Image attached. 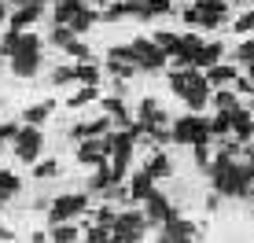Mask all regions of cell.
Returning <instances> with one entry per match:
<instances>
[{
  "label": "cell",
  "mask_w": 254,
  "mask_h": 243,
  "mask_svg": "<svg viewBox=\"0 0 254 243\" xmlns=\"http://www.w3.org/2000/svg\"><path fill=\"white\" fill-rule=\"evenodd\" d=\"M206 173H210V184L214 192L221 195H232V199H251L254 195V170L247 162H236V155H217V159L206 162Z\"/></svg>",
  "instance_id": "6da1fadb"
},
{
  "label": "cell",
  "mask_w": 254,
  "mask_h": 243,
  "mask_svg": "<svg viewBox=\"0 0 254 243\" xmlns=\"http://www.w3.org/2000/svg\"><path fill=\"white\" fill-rule=\"evenodd\" d=\"M170 89L177 92V96L185 100L191 111H203L206 103H210V81H206L203 70H195V66L173 70V74H170Z\"/></svg>",
  "instance_id": "7a4b0ae2"
},
{
  "label": "cell",
  "mask_w": 254,
  "mask_h": 243,
  "mask_svg": "<svg viewBox=\"0 0 254 243\" xmlns=\"http://www.w3.org/2000/svg\"><path fill=\"white\" fill-rule=\"evenodd\" d=\"M11 74L15 77H33L41 70V37L37 33H19V45L11 56Z\"/></svg>",
  "instance_id": "3957f363"
},
{
  "label": "cell",
  "mask_w": 254,
  "mask_h": 243,
  "mask_svg": "<svg viewBox=\"0 0 254 243\" xmlns=\"http://www.w3.org/2000/svg\"><path fill=\"white\" fill-rule=\"evenodd\" d=\"M56 22L70 26L74 33H85L89 26L100 22V11H92L85 0H59V4H56Z\"/></svg>",
  "instance_id": "277c9868"
},
{
  "label": "cell",
  "mask_w": 254,
  "mask_h": 243,
  "mask_svg": "<svg viewBox=\"0 0 254 243\" xmlns=\"http://www.w3.org/2000/svg\"><path fill=\"white\" fill-rule=\"evenodd\" d=\"M225 19H229V4H225V0H195V4L185 11V22L206 26V30L225 26Z\"/></svg>",
  "instance_id": "5b68a950"
},
{
  "label": "cell",
  "mask_w": 254,
  "mask_h": 243,
  "mask_svg": "<svg viewBox=\"0 0 254 243\" xmlns=\"http://www.w3.org/2000/svg\"><path fill=\"white\" fill-rule=\"evenodd\" d=\"M147 229V218L140 210H126V214H115V221H111V240L115 243H136L144 236Z\"/></svg>",
  "instance_id": "8992f818"
},
{
  "label": "cell",
  "mask_w": 254,
  "mask_h": 243,
  "mask_svg": "<svg viewBox=\"0 0 254 243\" xmlns=\"http://www.w3.org/2000/svg\"><path fill=\"white\" fill-rule=\"evenodd\" d=\"M170 136L177 144H203V140H210V122L203 115H185V118L173 122Z\"/></svg>",
  "instance_id": "52a82bcc"
},
{
  "label": "cell",
  "mask_w": 254,
  "mask_h": 243,
  "mask_svg": "<svg viewBox=\"0 0 254 243\" xmlns=\"http://www.w3.org/2000/svg\"><path fill=\"white\" fill-rule=\"evenodd\" d=\"M129 52H133L136 70H162V66L170 63V56L155 45V37H151V41H147V37H136L133 45H129Z\"/></svg>",
  "instance_id": "ba28073f"
},
{
  "label": "cell",
  "mask_w": 254,
  "mask_h": 243,
  "mask_svg": "<svg viewBox=\"0 0 254 243\" xmlns=\"http://www.w3.org/2000/svg\"><path fill=\"white\" fill-rule=\"evenodd\" d=\"M85 210H89V195H81V192L59 195V199L48 203V221L59 225V221H70V218H77V214H85Z\"/></svg>",
  "instance_id": "9c48e42d"
},
{
  "label": "cell",
  "mask_w": 254,
  "mask_h": 243,
  "mask_svg": "<svg viewBox=\"0 0 254 243\" xmlns=\"http://www.w3.org/2000/svg\"><path fill=\"white\" fill-rule=\"evenodd\" d=\"M15 155H19V162H37L41 147H45V136H41L37 125H19V133H15Z\"/></svg>",
  "instance_id": "30bf717a"
},
{
  "label": "cell",
  "mask_w": 254,
  "mask_h": 243,
  "mask_svg": "<svg viewBox=\"0 0 254 243\" xmlns=\"http://www.w3.org/2000/svg\"><path fill=\"white\" fill-rule=\"evenodd\" d=\"M107 159H111L107 136H85V144H77V162H85V166H100Z\"/></svg>",
  "instance_id": "8fae6325"
},
{
  "label": "cell",
  "mask_w": 254,
  "mask_h": 243,
  "mask_svg": "<svg viewBox=\"0 0 254 243\" xmlns=\"http://www.w3.org/2000/svg\"><path fill=\"white\" fill-rule=\"evenodd\" d=\"M199 236H203V232H199L191 221L177 218V214H173L170 221H162V232H159L162 243H188V240H199Z\"/></svg>",
  "instance_id": "7c38bea8"
},
{
  "label": "cell",
  "mask_w": 254,
  "mask_h": 243,
  "mask_svg": "<svg viewBox=\"0 0 254 243\" xmlns=\"http://www.w3.org/2000/svg\"><path fill=\"white\" fill-rule=\"evenodd\" d=\"M144 203H147V214H144V218L151 221V225H162V221H170L173 214H177V210L170 206V199H166L162 192H155V188L147 192V199H144Z\"/></svg>",
  "instance_id": "4fadbf2b"
},
{
  "label": "cell",
  "mask_w": 254,
  "mask_h": 243,
  "mask_svg": "<svg viewBox=\"0 0 254 243\" xmlns=\"http://www.w3.org/2000/svg\"><path fill=\"white\" fill-rule=\"evenodd\" d=\"M229 122H232V133H236V140H240V144H247L254 136V118H251L247 107H232L229 111Z\"/></svg>",
  "instance_id": "5bb4252c"
},
{
  "label": "cell",
  "mask_w": 254,
  "mask_h": 243,
  "mask_svg": "<svg viewBox=\"0 0 254 243\" xmlns=\"http://www.w3.org/2000/svg\"><path fill=\"white\" fill-rule=\"evenodd\" d=\"M111 133V118H96V122H77L74 129H70V136L74 140H85V136H107Z\"/></svg>",
  "instance_id": "9a60e30c"
},
{
  "label": "cell",
  "mask_w": 254,
  "mask_h": 243,
  "mask_svg": "<svg viewBox=\"0 0 254 243\" xmlns=\"http://www.w3.org/2000/svg\"><path fill=\"white\" fill-rule=\"evenodd\" d=\"M151 188H155V177H151V173H147V170L133 173V181H129V195H133V203H144Z\"/></svg>",
  "instance_id": "2e32d148"
},
{
  "label": "cell",
  "mask_w": 254,
  "mask_h": 243,
  "mask_svg": "<svg viewBox=\"0 0 254 243\" xmlns=\"http://www.w3.org/2000/svg\"><path fill=\"white\" fill-rule=\"evenodd\" d=\"M103 111L111 115V125H118V129H133L136 125V122L129 118V111H126L122 100H103Z\"/></svg>",
  "instance_id": "e0dca14e"
},
{
  "label": "cell",
  "mask_w": 254,
  "mask_h": 243,
  "mask_svg": "<svg viewBox=\"0 0 254 243\" xmlns=\"http://www.w3.org/2000/svg\"><path fill=\"white\" fill-rule=\"evenodd\" d=\"M41 7H45V4H19V11L11 15V30H26L30 22H37L41 19Z\"/></svg>",
  "instance_id": "ac0fdd59"
},
{
  "label": "cell",
  "mask_w": 254,
  "mask_h": 243,
  "mask_svg": "<svg viewBox=\"0 0 254 243\" xmlns=\"http://www.w3.org/2000/svg\"><path fill=\"white\" fill-rule=\"evenodd\" d=\"M221 56H225V48L217 45V41H214V45H203L195 52V63H191V66H195V70H206V66H214Z\"/></svg>",
  "instance_id": "d6986e66"
},
{
  "label": "cell",
  "mask_w": 254,
  "mask_h": 243,
  "mask_svg": "<svg viewBox=\"0 0 254 243\" xmlns=\"http://www.w3.org/2000/svg\"><path fill=\"white\" fill-rule=\"evenodd\" d=\"M48 240H56V243H74V240H81V229H74L70 221H59V225H52Z\"/></svg>",
  "instance_id": "ffe728a7"
},
{
  "label": "cell",
  "mask_w": 254,
  "mask_h": 243,
  "mask_svg": "<svg viewBox=\"0 0 254 243\" xmlns=\"http://www.w3.org/2000/svg\"><path fill=\"white\" fill-rule=\"evenodd\" d=\"M236 66H221V63H214V66H206V81L210 85H229V81H236Z\"/></svg>",
  "instance_id": "44dd1931"
},
{
  "label": "cell",
  "mask_w": 254,
  "mask_h": 243,
  "mask_svg": "<svg viewBox=\"0 0 254 243\" xmlns=\"http://www.w3.org/2000/svg\"><path fill=\"white\" fill-rule=\"evenodd\" d=\"M107 184H115V173H111L107 162H100V166H96V173L89 177V192H103Z\"/></svg>",
  "instance_id": "7402d4cb"
},
{
  "label": "cell",
  "mask_w": 254,
  "mask_h": 243,
  "mask_svg": "<svg viewBox=\"0 0 254 243\" xmlns=\"http://www.w3.org/2000/svg\"><path fill=\"white\" fill-rule=\"evenodd\" d=\"M147 173H151V177L155 181H162V177H170V173H173V166H170V155H166V151H159V155H155V159L151 162H147V166H144Z\"/></svg>",
  "instance_id": "603a6c76"
},
{
  "label": "cell",
  "mask_w": 254,
  "mask_h": 243,
  "mask_svg": "<svg viewBox=\"0 0 254 243\" xmlns=\"http://www.w3.org/2000/svg\"><path fill=\"white\" fill-rule=\"evenodd\" d=\"M74 74H77V81H85V85H100V66H96L92 59H81V63L74 66Z\"/></svg>",
  "instance_id": "cb8c5ba5"
},
{
  "label": "cell",
  "mask_w": 254,
  "mask_h": 243,
  "mask_svg": "<svg viewBox=\"0 0 254 243\" xmlns=\"http://www.w3.org/2000/svg\"><path fill=\"white\" fill-rule=\"evenodd\" d=\"M11 195H19V177L7 170H0V203H7Z\"/></svg>",
  "instance_id": "d4e9b609"
},
{
  "label": "cell",
  "mask_w": 254,
  "mask_h": 243,
  "mask_svg": "<svg viewBox=\"0 0 254 243\" xmlns=\"http://www.w3.org/2000/svg\"><path fill=\"white\" fill-rule=\"evenodd\" d=\"M74 41H77V33L74 30H70V26H59L56 22V30H52V45H56V48H70V45H74Z\"/></svg>",
  "instance_id": "484cf974"
},
{
  "label": "cell",
  "mask_w": 254,
  "mask_h": 243,
  "mask_svg": "<svg viewBox=\"0 0 254 243\" xmlns=\"http://www.w3.org/2000/svg\"><path fill=\"white\" fill-rule=\"evenodd\" d=\"M92 100H100V89H96V85H81V89L70 96V107H85V103H92Z\"/></svg>",
  "instance_id": "4316f807"
},
{
  "label": "cell",
  "mask_w": 254,
  "mask_h": 243,
  "mask_svg": "<svg viewBox=\"0 0 254 243\" xmlns=\"http://www.w3.org/2000/svg\"><path fill=\"white\" fill-rule=\"evenodd\" d=\"M210 103H214L217 111H232V107H240V100H236V92H232V89H225V92H210Z\"/></svg>",
  "instance_id": "83f0119b"
},
{
  "label": "cell",
  "mask_w": 254,
  "mask_h": 243,
  "mask_svg": "<svg viewBox=\"0 0 254 243\" xmlns=\"http://www.w3.org/2000/svg\"><path fill=\"white\" fill-rule=\"evenodd\" d=\"M48 115H52V103H37V107H30V111L22 115V122H26V125H41Z\"/></svg>",
  "instance_id": "f1b7e54d"
},
{
  "label": "cell",
  "mask_w": 254,
  "mask_h": 243,
  "mask_svg": "<svg viewBox=\"0 0 254 243\" xmlns=\"http://www.w3.org/2000/svg\"><path fill=\"white\" fill-rule=\"evenodd\" d=\"M232 133V122H229V111H221L217 118H210V136H229Z\"/></svg>",
  "instance_id": "f546056e"
},
{
  "label": "cell",
  "mask_w": 254,
  "mask_h": 243,
  "mask_svg": "<svg viewBox=\"0 0 254 243\" xmlns=\"http://www.w3.org/2000/svg\"><path fill=\"white\" fill-rule=\"evenodd\" d=\"M170 11H173V0H147V19H159Z\"/></svg>",
  "instance_id": "4dcf8cb0"
},
{
  "label": "cell",
  "mask_w": 254,
  "mask_h": 243,
  "mask_svg": "<svg viewBox=\"0 0 254 243\" xmlns=\"http://www.w3.org/2000/svg\"><path fill=\"white\" fill-rule=\"evenodd\" d=\"M89 243H103V240H111V225H92L89 232H81Z\"/></svg>",
  "instance_id": "1f68e13d"
},
{
  "label": "cell",
  "mask_w": 254,
  "mask_h": 243,
  "mask_svg": "<svg viewBox=\"0 0 254 243\" xmlns=\"http://www.w3.org/2000/svg\"><path fill=\"white\" fill-rule=\"evenodd\" d=\"M19 33H22V30H7L4 37H0V56H11V52H15V45H19Z\"/></svg>",
  "instance_id": "d6a6232c"
},
{
  "label": "cell",
  "mask_w": 254,
  "mask_h": 243,
  "mask_svg": "<svg viewBox=\"0 0 254 243\" xmlns=\"http://www.w3.org/2000/svg\"><path fill=\"white\" fill-rule=\"evenodd\" d=\"M66 81H77L74 66H56V70H52V85H66Z\"/></svg>",
  "instance_id": "836d02e7"
},
{
  "label": "cell",
  "mask_w": 254,
  "mask_h": 243,
  "mask_svg": "<svg viewBox=\"0 0 254 243\" xmlns=\"http://www.w3.org/2000/svg\"><path fill=\"white\" fill-rule=\"evenodd\" d=\"M56 170H59V162H37V166H33V177L37 181H48V177H56Z\"/></svg>",
  "instance_id": "e575fe53"
},
{
  "label": "cell",
  "mask_w": 254,
  "mask_h": 243,
  "mask_svg": "<svg viewBox=\"0 0 254 243\" xmlns=\"http://www.w3.org/2000/svg\"><path fill=\"white\" fill-rule=\"evenodd\" d=\"M191 147H195V166H199V170H206V162L214 159V155H210V140H203V144H191Z\"/></svg>",
  "instance_id": "d590c367"
},
{
  "label": "cell",
  "mask_w": 254,
  "mask_h": 243,
  "mask_svg": "<svg viewBox=\"0 0 254 243\" xmlns=\"http://www.w3.org/2000/svg\"><path fill=\"white\" fill-rule=\"evenodd\" d=\"M236 59H240L243 66H247V63H254V37H251V41H243V45L236 48Z\"/></svg>",
  "instance_id": "8d00e7d4"
},
{
  "label": "cell",
  "mask_w": 254,
  "mask_h": 243,
  "mask_svg": "<svg viewBox=\"0 0 254 243\" xmlns=\"http://www.w3.org/2000/svg\"><path fill=\"white\" fill-rule=\"evenodd\" d=\"M177 33H155V45H159L162 52H166V56H170V52H173V45H177Z\"/></svg>",
  "instance_id": "74e56055"
},
{
  "label": "cell",
  "mask_w": 254,
  "mask_h": 243,
  "mask_svg": "<svg viewBox=\"0 0 254 243\" xmlns=\"http://www.w3.org/2000/svg\"><path fill=\"white\" fill-rule=\"evenodd\" d=\"M236 33H254V11H247V15H240L236 19V26H232Z\"/></svg>",
  "instance_id": "f35d334b"
},
{
  "label": "cell",
  "mask_w": 254,
  "mask_h": 243,
  "mask_svg": "<svg viewBox=\"0 0 254 243\" xmlns=\"http://www.w3.org/2000/svg\"><path fill=\"white\" fill-rule=\"evenodd\" d=\"M15 133H19V122H4L0 125V140H15Z\"/></svg>",
  "instance_id": "ab89813d"
},
{
  "label": "cell",
  "mask_w": 254,
  "mask_h": 243,
  "mask_svg": "<svg viewBox=\"0 0 254 243\" xmlns=\"http://www.w3.org/2000/svg\"><path fill=\"white\" fill-rule=\"evenodd\" d=\"M115 221V210L111 206H103V210H96V225H111Z\"/></svg>",
  "instance_id": "60d3db41"
},
{
  "label": "cell",
  "mask_w": 254,
  "mask_h": 243,
  "mask_svg": "<svg viewBox=\"0 0 254 243\" xmlns=\"http://www.w3.org/2000/svg\"><path fill=\"white\" fill-rule=\"evenodd\" d=\"M240 151H243V162H247V166L254 170V144L247 140V147H240Z\"/></svg>",
  "instance_id": "b9f144b4"
},
{
  "label": "cell",
  "mask_w": 254,
  "mask_h": 243,
  "mask_svg": "<svg viewBox=\"0 0 254 243\" xmlns=\"http://www.w3.org/2000/svg\"><path fill=\"white\" fill-rule=\"evenodd\" d=\"M0 240H4V243H11V240H15V232H7V229H0Z\"/></svg>",
  "instance_id": "7bdbcfd3"
},
{
  "label": "cell",
  "mask_w": 254,
  "mask_h": 243,
  "mask_svg": "<svg viewBox=\"0 0 254 243\" xmlns=\"http://www.w3.org/2000/svg\"><path fill=\"white\" fill-rule=\"evenodd\" d=\"M236 4H254V0H236Z\"/></svg>",
  "instance_id": "ee69618b"
}]
</instances>
